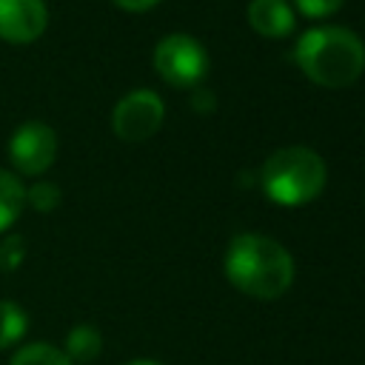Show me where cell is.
<instances>
[{
    "instance_id": "cell-4",
    "label": "cell",
    "mask_w": 365,
    "mask_h": 365,
    "mask_svg": "<svg viewBox=\"0 0 365 365\" xmlns=\"http://www.w3.org/2000/svg\"><path fill=\"white\" fill-rule=\"evenodd\" d=\"M154 68L174 88L197 86L202 80V74L208 71V54L194 37L168 34L154 48Z\"/></svg>"
},
{
    "instance_id": "cell-1",
    "label": "cell",
    "mask_w": 365,
    "mask_h": 365,
    "mask_svg": "<svg viewBox=\"0 0 365 365\" xmlns=\"http://www.w3.org/2000/svg\"><path fill=\"white\" fill-rule=\"evenodd\" d=\"M228 282L257 299H277L294 282L291 254L265 234H240L225 251Z\"/></svg>"
},
{
    "instance_id": "cell-10",
    "label": "cell",
    "mask_w": 365,
    "mask_h": 365,
    "mask_svg": "<svg viewBox=\"0 0 365 365\" xmlns=\"http://www.w3.org/2000/svg\"><path fill=\"white\" fill-rule=\"evenodd\" d=\"M103 348V336L94 325H74L66 336V356L71 362H91Z\"/></svg>"
},
{
    "instance_id": "cell-3",
    "label": "cell",
    "mask_w": 365,
    "mask_h": 365,
    "mask_svg": "<svg viewBox=\"0 0 365 365\" xmlns=\"http://www.w3.org/2000/svg\"><path fill=\"white\" fill-rule=\"evenodd\" d=\"M259 180L271 202L285 208L305 205L325 188V160L305 145H285L262 163Z\"/></svg>"
},
{
    "instance_id": "cell-15",
    "label": "cell",
    "mask_w": 365,
    "mask_h": 365,
    "mask_svg": "<svg viewBox=\"0 0 365 365\" xmlns=\"http://www.w3.org/2000/svg\"><path fill=\"white\" fill-rule=\"evenodd\" d=\"M297 9L305 14V17H328L334 14L345 0H294Z\"/></svg>"
},
{
    "instance_id": "cell-7",
    "label": "cell",
    "mask_w": 365,
    "mask_h": 365,
    "mask_svg": "<svg viewBox=\"0 0 365 365\" xmlns=\"http://www.w3.org/2000/svg\"><path fill=\"white\" fill-rule=\"evenodd\" d=\"M48 23L43 0H0V40L6 43H34Z\"/></svg>"
},
{
    "instance_id": "cell-14",
    "label": "cell",
    "mask_w": 365,
    "mask_h": 365,
    "mask_svg": "<svg viewBox=\"0 0 365 365\" xmlns=\"http://www.w3.org/2000/svg\"><path fill=\"white\" fill-rule=\"evenodd\" d=\"M26 259V242L17 234H9L0 240V271H17Z\"/></svg>"
},
{
    "instance_id": "cell-5",
    "label": "cell",
    "mask_w": 365,
    "mask_h": 365,
    "mask_svg": "<svg viewBox=\"0 0 365 365\" xmlns=\"http://www.w3.org/2000/svg\"><path fill=\"white\" fill-rule=\"evenodd\" d=\"M163 117H165L163 100L148 88H137V91H128L114 106L111 128L125 143H143L160 131Z\"/></svg>"
},
{
    "instance_id": "cell-13",
    "label": "cell",
    "mask_w": 365,
    "mask_h": 365,
    "mask_svg": "<svg viewBox=\"0 0 365 365\" xmlns=\"http://www.w3.org/2000/svg\"><path fill=\"white\" fill-rule=\"evenodd\" d=\"M26 202L40 211V214H48L60 205V188L54 182H34L31 188H26Z\"/></svg>"
},
{
    "instance_id": "cell-11",
    "label": "cell",
    "mask_w": 365,
    "mask_h": 365,
    "mask_svg": "<svg viewBox=\"0 0 365 365\" xmlns=\"http://www.w3.org/2000/svg\"><path fill=\"white\" fill-rule=\"evenodd\" d=\"M26 328H29L26 311L11 299H0V351L17 345L26 336Z\"/></svg>"
},
{
    "instance_id": "cell-17",
    "label": "cell",
    "mask_w": 365,
    "mask_h": 365,
    "mask_svg": "<svg viewBox=\"0 0 365 365\" xmlns=\"http://www.w3.org/2000/svg\"><path fill=\"white\" fill-rule=\"evenodd\" d=\"M128 365H160V362H151V359H134V362H128Z\"/></svg>"
},
{
    "instance_id": "cell-12",
    "label": "cell",
    "mask_w": 365,
    "mask_h": 365,
    "mask_svg": "<svg viewBox=\"0 0 365 365\" xmlns=\"http://www.w3.org/2000/svg\"><path fill=\"white\" fill-rule=\"evenodd\" d=\"M9 365H74L60 348L48 345V342H31L26 348H20Z\"/></svg>"
},
{
    "instance_id": "cell-9",
    "label": "cell",
    "mask_w": 365,
    "mask_h": 365,
    "mask_svg": "<svg viewBox=\"0 0 365 365\" xmlns=\"http://www.w3.org/2000/svg\"><path fill=\"white\" fill-rule=\"evenodd\" d=\"M26 205V188L17 174L0 168V234L9 231Z\"/></svg>"
},
{
    "instance_id": "cell-16",
    "label": "cell",
    "mask_w": 365,
    "mask_h": 365,
    "mask_svg": "<svg viewBox=\"0 0 365 365\" xmlns=\"http://www.w3.org/2000/svg\"><path fill=\"white\" fill-rule=\"evenodd\" d=\"M123 11H148L151 6H157L160 0H114Z\"/></svg>"
},
{
    "instance_id": "cell-6",
    "label": "cell",
    "mask_w": 365,
    "mask_h": 365,
    "mask_svg": "<svg viewBox=\"0 0 365 365\" xmlns=\"http://www.w3.org/2000/svg\"><path fill=\"white\" fill-rule=\"evenodd\" d=\"M57 157V134L40 120L20 123L9 137V160L20 174L37 177L51 168Z\"/></svg>"
},
{
    "instance_id": "cell-8",
    "label": "cell",
    "mask_w": 365,
    "mask_h": 365,
    "mask_svg": "<svg viewBox=\"0 0 365 365\" xmlns=\"http://www.w3.org/2000/svg\"><path fill=\"white\" fill-rule=\"evenodd\" d=\"M248 23L262 37H285L294 31V9L285 0H251Z\"/></svg>"
},
{
    "instance_id": "cell-2",
    "label": "cell",
    "mask_w": 365,
    "mask_h": 365,
    "mask_svg": "<svg viewBox=\"0 0 365 365\" xmlns=\"http://www.w3.org/2000/svg\"><path fill=\"white\" fill-rule=\"evenodd\" d=\"M294 57L302 74L325 88H345L365 71V43L342 26L308 29L297 43Z\"/></svg>"
}]
</instances>
